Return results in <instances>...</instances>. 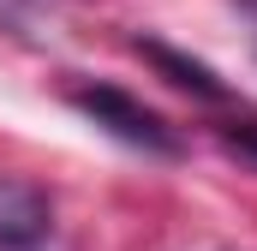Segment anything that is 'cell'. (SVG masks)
<instances>
[{
    "mask_svg": "<svg viewBox=\"0 0 257 251\" xmlns=\"http://www.w3.org/2000/svg\"><path fill=\"white\" fill-rule=\"evenodd\" d=\"M72 108H78V114H90L102 132H114V138H120V144H132V150H150V156H180V132L162 120L156 108H144L138 96L114 90V84H78V90H72Z\"/></svg>",
    "mask_w": 257,
    "mask_h": 251,
    "instance_id": "1",
    "label": "cell"
},
{
    "mask_svg": "<svg viewBox=\"0 0 257 251\" xmlns=\"http://www.w3.org/2000/svg\"><path fill=\"white\" fill-rule=\"evenodd\" d=\"M54 233V203L36 180L0 174V251H42Z\"/></svg>",
    "mask_w": 257,
    "mask_h": 251,
    "instance_id": "2",
    "label": "cell"
},
{
    "mask_svg": "<svg viewBox=\"0 0 257 251\" xmlns=\"http://www.w3.org/2000/svg\"><path fill=\"white\" fill-rule=\"evenodd\" d=\"M132 48H138L144 60L156 66V72H162L168 84L192 90V96H203V102H221V96H227V84H221V78H215V72H209L203 60H192V54H180V48H168V42H156V36H138Z\"/></svg>",
    "mask_w": 257,
    "mask_h": 251,
    "instance_id": "3",
    "label": "cell"
},
{
    "mask_svg": "<svg viewBox=\"0 0 257 251\" xmlns=\"http://www.w3.org/2000/svg\"><path fill=\"white\" fill-rule=\"evenodd\" d=\"M221 138H227V150H239L245 162H257V120H245V126H227Z\"/></svg>",
    "mask_w": 257,
    "mask_h": 251,
    "instance_id": "4",
    "label": "cell"
},
{
    "mask_svg": "<svg viewBox=\"0 0 257 251\" xmlns=\"http://www.w3.org/2000/svg\"><path fill=\"white\" fill-rule=\"evenodd\" d=\"M239 6H245V12H251V18H257V0H239Z\"/></svg>",
    "mask_w": 257,
    "mask_h": 251,
    "instance_id": "5",
    "label": "cell"
}]
</instances>
